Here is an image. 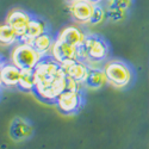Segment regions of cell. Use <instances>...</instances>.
I'll return each instance as SVG.
<instances>
[{"label":"cell","mask_w":149,"mask_h":149,"mask_svg":"<svg viewBox=\"0 0 149 149\" xmlns=\"http://www.w3.org/2000/svg\"><path fill=\"white\" fill-rule=\"evenodd\" d=\"M57 38L58 40H62L63 42L73 45V47H75V48H81L85 43V40H86V35L78 28V26H66L63 28L58 36H57Z\"/></svg>","instance_id":"11"},{"label":"cell","mask_w":149,"mask_h":149,"mask_svg":"<svg viewBox=\"0 0 149 149\" xmlns=\"http://www.w3.org/2000/svg\"><path fill=\"white\" fill-rule=\"evenodd\" d=\"M87 1H90V3L93 4V5H95V4H100L103 0H87Z\"/></svg>","instance_id":"21"},{"label":"cell","mask_w":149,"mask_h":149,"mask_svg":"<svg viewBox=\"0 0 149 149\" xmlns=\"http://www.w3.org/2000/svg\"><path fill=\"white\" fill-rule=\"evenodd\" d=\"M50 55H52V58L55 60L61 66H65L67 63H70V62L80 60L78 48L73 47L58 38L54 41Z\"/></svg>","instance_id":"6"},{"label":"cell","mask_w":149,"mask_h":149,"mask_svg":"<svg viewBox=\"0 0 149 149\" xmlns=\"http://www.w3.org/2000/svg\"><path fill=\"white\" fill-rule=\"evenodd\" d=\"M30 44L36 49L37 52H38L42 56H47L48 54H50L52 52V48H53V44H54V40L53 37L49 35L48 32L36 37V38H33Z\"/></svg>","instance_id":"15"},{"label":"cell","mask_w":149,"mask_h":149,"mask_svg":"<svg viewBox=\"0 0 149 149\" xmlns=\"http://www.w3.org/2000/svg\"><path fill=\"white\" fill-rule=\"evenodd\" d=\"M20 74H22V70L17 66H15L12 62H10V63H4L3 67L0 68L1 82L6 87H17Z\"/></svg>","instance_id":"13"},{"label":"cell","mask_w":149,"mask_h":149,"mask_svg":"<svg viewBox=\"0 0 149 149\" xmlns=\"http://www.w3.org/2000/svg\"><path fill=\"white\" fill-rule=\"evenodd\" d=\"M93 4H91L87 0H78V1H73L69 5V12L72 17L77 22L81 24L88 23L92 16L93 11Z\"/></svg>","instance_id":"9"},{"label":"cell","mask_w":149,"mask_h":149,"mask_svg":"<svg viewBox=\"0 0 149 149\" xmlns=\"http://www.w3.org/2000/svg\"><path fill=\"white\" fill-rule=\"evenodd\" d=\"M32 132H33V128L31 123L23 117H15L8 127L10 137L16 142L28 140L29 137H31Z\"/></svg>","instance_id":"8"},{"label":"cell","mask_w":149,"mask_h":149,"mask_svg":"<svg viewBox=\"0 0 149 149\" xmlns=\"http://www.w3.org/2000/svg\"><path fill=\"white\" fill-rule=\"evenodd\" d=\"M104 72L106 74L107 84L116 88H124L132 80V70L131 68L123 61L111 60L105 62Z\"/></svg>","instance_id":"3"},{"label":"cell","mask_w":149,"mask_h":149,"mask_svg":"<svg viewBox=\"0 0 149 149\" xmlns=\"http://www.w3.org/2000/svg\"><path fill=\"white\" fill-rule=\"evenodd\" d=\"M47 32V24L42 20V19H38V18H31L29 25H28V29H26V32L23 37L19 38V42H23V43H29L38 37L43 33Z\"/></svg>","instance_id":"14"},{"label":"cell","mask_w":149,"mask_h":149,"mask_svg":"<svg viewBox=\"0 0 149 149\" xmlns=\"http://www.w3.org/2000/svg\"><path fill=\"white\" fill-rule=\"evenodd\" d=\"M56 107L62 115L70 116L77 113L84 104L81 91H63L56 100Z\"/></svg>","instance_id":"5"},{"label":"cell","mask_w":149,"mask_h":149,"mask_svg":"<svg viewBox=\"0 0 149 149\" xmlns=\"http://www.w3.org/2000/svg\"><path fill=\"white\" fill-rule=\"evenodd\" d=\"M35 95L43 103H56L65 91L66 73L61 65L53 58L43 57L33 68Z\"/></svg>","instance_id":"1"},{"label":"cell","mask_w":149,"mask_h":149,"mask_svg":"<svg viewBox=\"0 0 149 149\" xmlns=\"http://www.w3.org/2000/svg\"><path fill=\"white\" fill-rule=\"evenodd\" d=\"M127 11L113 8V7H106V18H109L112 22H120L125 18Z\"/></svg>","instance_id":"19"},{"label":"cell","mask_w":149,"mask_h":149,"mask_svg":"<svg viewBox=\"0 0 149 149\" xmlns=\"http://www.w3.org/2000/svg\"><path fill=\"white\" fill-rule=\"evenodd\" d=\"M109 44L97 35H86L85 43L79 48V57L81 61L90 63H100L109 56Z\"/></svg>","instance_id":"2"},{"label":"cell","mask_w":149,"mask_h":149,"mask_svg":"<svg viewBox=\"0 0 149 149\" xmlns=\"http://www.w3.org/2000/svg\"><path fill=\"white\" fill-rule=\"evenodd\" d=\"M107 84L106 74L104 72V68L100 67H94V66H88V73L86 77L84 85L90 90H100Z\"/></svg>","instance_id":"10"},{"label":"cell","mask_w":149,"mask_h":149,"mask_svg":"<svg viewBox=\"0 0 149 149\" xmlns=\"http://www.w3.org/2000/svg\"><path fill=\"white\" fill-rule=\"evenodd\" d=\"M3 85V82H1V78H0V86H1Z\"/></svg>","instance_id":"23"},{"label":"cell","mask_w":149,"mask_h":149,"mask_svg":"<svg viewBox=\"0 0 149 149\" xmlns=\"http://www.w3.org/2000/svg\"><path fill=\"white\" fill-rule=\"evenodd\" d=\"M17 87L23 92H32L35 87V77L33 69H25L22 70L19 82Z\"/></svg>","instance_id":"17"},{"label":"cell","mask_w":149,"mask_h":149,"mask_svg":"<svg viewBox=\"0 0 149 149\" xmlns=\"http://www.w3.org/2000/svg\"><path fill=\"white\" fill-rule=\"evenodd\" d=\"M30 20H31V16L26 11L20 10V8H13L7 13L5 23H7L17 32L18 37L20 38V37L25 35Z\"/></svg>","instance_id":"7"},{"label":"cell","mask_w":149,"mask_h":149,"mask_svg":"<svg viewBox=\"0 0 149 149\" xmlns=\"http://www.w3.org/2000/svg\"><path fill=\"white\" fill-rule=\"evenodd\" d=\"M69 3H73V1H78V0H68Z\"/></svg>","instance_id":"22"},{"label":"cell","mask_w":149,"mask_h":149,"mask_svg":"<svg viewBox=\"0 0 149 149\" xmlns=\"http://www.w3.org/2000/svg\"><path fill=\"white\" fill-rule=\"evenodd\" d=\"M19 42V37L17 32L12 29L7 23L0 24V44L8 47Z\"/></svg>","instance_id":"16"},{"label":"cell","mask_w":149,"mask_h":149,"mask_svg":"<svg viewBox=\"0 0 149 149\" xmlns=\"http://www.w3.org/2000/svg\"><path fill=\"white\" fill-rule=\"evenodd\" d=\"M132 0H107V7H113L118 10L127 11L130 8Z\"/></svg>","instance_id":"20"},{"label":"cell","mask_w":149,"mask_h":149,"mask_svg":"<svg viewBox=\"0 0 149 149\" xmlns=\"http://www.w3.org/2000/svg\"><path fill=\"white\" fill-rule=\"evenodd\" d=\"M105 18H106V8H104L100 4H95L93 6L92 16L88 24H91V25H99V24H102L104 22Z\"/></svg>","instance_id":"18"},{"label":"cell","mask_w":149,"mask_h":149,"mask_svg":"<svg viewBox=\"0 0 149 149\" xmlns=\"http://www.w3.org/2000/svg\"><path fill=\"white\" fill-rule=\"evenodd\" d=\"M43 57L44 56H42L31 44L23 42H19V44L12 49L10 55L11 62L20 70L33 69Z\"/></svg>","instance_id":"4"},{"label":"cell","mask_w":149,"mask_h":149,"mask_svg":"<svg viewBox=\"0 0 149 149\" xmlns=\"http://www.w3.org/2000/svg\"><path fill=\"white\" fill-rule=\"evenodd\" d=\"M62 68H63L67 77L74 79L80 84H84L88 73V65H86V62L81 60H77L74 62H70V63H67L62 66Z\"/></svg>","instance_id":"12"}]
</instances>
